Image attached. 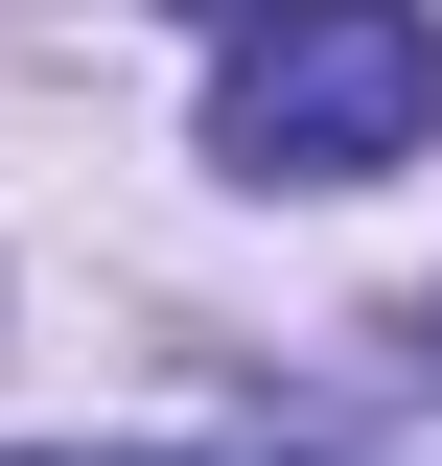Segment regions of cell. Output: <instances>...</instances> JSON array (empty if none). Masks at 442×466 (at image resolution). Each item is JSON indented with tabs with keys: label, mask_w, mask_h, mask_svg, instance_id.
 <instances>
[{
	"label": "cell",
	"mask_w": 442,
	"mask_h": 466,
	"mask_svg": "<svg viewBox=\"0 0 442 466\" xmlns=\"http://www.w3.org/2000/svg\"><path fill=\"white\" fill-rule=\"evenodd\" d=\"M164 24H256V0H164Z\"/></svg>",
	"instance_id": "7a4b0ae2"
},
{
	"label": "cell",
	"mask_w": 442,
	"mask_h": 466,
	"mask_svg": "<svg viewBox=\"0 0 442 466\" xmlns=\"http://www.w3.org/2000/svg\"><path fill=\"white\" fill-rule=\"evenodd\" d=\"M419 350H442V327H419Z\"/></svg>",
	"instance_id": "277c9868"
},
{
	"label": "cell",
	"mask_w": 442,
	"mask_h": 466,
	"mask_svg": "<svg viewBox=\"0 0 442 466\" xmlns=\"http://www.w3.org/2000/svg\"><path fill=\"white\" fill-rule=\"evenodd\" d=\"M116 466H140V443H116Z\"/></svg>",
	"instance_id": "3957f363"
},
{
	"label": "cell",
	"mask_w": 442,
	"mask_h": 466,
	"mask_svg": "<svg viewBox=\"0 0 442 466\" xmlns=\"http://www.w3.org/2000/svg\"><path fill=\"white\" fill-rule=\"evenodd\" d=\"M442 140V24L419 0H256L210 70V164L233 187H373Z\"/></svg>",
	"instance_id": "6da1fadb"
}]
</instances>
